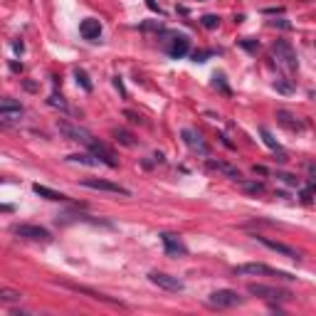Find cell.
<instances>
[{
    "instance_id": "21",
    "label": "cell",
    "mask_w": 316,
    "mask_h": 316,
    "mask_svg": "<svg viewBox=\"0 0 316 316\" xmlns=\"http://www.w3.org/2000/svg\"><path fill=\"white\" fill-rule=\"evenodd\" d=\"M260 134H262V139H265V144H267L269 148H274V151H279V144L274 141V136L269 134V129H267V126H260Z\"/></svg>"
},
{
    "instance_id": "14",
    "label": "cell",
    "mask_w": 316,
    "mask_h": 316,
    "mask_svg": "<svg viewBox=\"0 0 316 316\" xmlns=\"http://www.w3.org/2000/svg\"><path fill=\"white\" fill-rule=\"evenodd\" d=\"M79 32H82L84 40H99L101 37V23L94 20V18H87V20H82Z\"/></svg>"
},
{
    "instance_id": "24",
    "label": "cell",
    "mask_w": 316,
    "mask_h": 316,
    "mask_svg": "<svg viewBox=\"0 0 316 316\" xmlns=\"http://www.w3.org/2000/svg\"><path fill=\"white\" fill-rule=\"evenodd\" d=\"M203 25H205L208 30H215V27L220 25V18H218V15H203Z\"/></svg>"
},
{
    "instance_id": "12",
    "label": "cell",
    "mask_w": 316,
    "mask_h": 316,
    "mask_svg": "<svg viewBox=\"0 0 316 316\" xmlns=\"http://www.w3.org/2000/svg\"><path fill=\"white\" fill-rule=\"evenodd\" d=\"M257 242H262V244L269 247L272 252H277V255H284V257H289V260H299V257H301L294 247H289V244H284V242H277V240H269V237H260V235H257Z\"/></svg>"
},
{
    "instance_id": "29",
    "label": "cell",
    "mask_w": 316,
    "mask_h": 316,
    "mask_svg": "<svg viewBox=\"0 0 316 316\" xmlns=\"http://www.w3.org/2000/svg\"><path fill=\"white\" fill-rule=\"evenodd\" d=\"M274 87H277V89H279V92H284V94H289V92H292V87H289V84H282V82H279V79H277V82H274Z\"/></svg>"
},
{
    "instance_id": "10",
    "label": "cell",
    "mask_w": 316,
    "mask_h": 316,
    "mask_svg": "<svg viewBox=\"0 0 316 316\" xmlns=\"http://www.w3.org/2000/svg\"><path fill=\"white\" fill-rule=\"evenodd\" d=\"M23 106L15 101V99H3V104H0V119H3L5 123H13V121H20V116H23Z\"/></svg>"
},
{
    "instance_id": "13",
    "label": "cell",
    "mask_w": 316,
    "mask_h": 316,
    "mask_svg": "<svg viewBox=\"0 0 316 316\" xmlns=\"http://www.w3.org/2000/svg\"><path fill=\"white\" fill-rule=\"evenodd\" d=\"M183 141L188 144V146H191L193 151H200L203 156H208L210 153V148H208V144L200 139V134H195L193 129H183Z\"/></svg>"
},
{
    "instance_id": "30",
    "label": "cell",
    "mask_w": 316,
    "mask_h": 316,
    "mask_svg": "<svg viewBox=\"0 0 316 316\" xmlns=\"http://www.w3.org/2000/svg\"><path fill=\"white\" fill-rule=\"evenodd\" d=\"M272 25H274V27L279 25V27H284V30H289V27H292V25H289L287 20H272Z\"/></svg>"
},
{
    "instance_id": "25",
    "label": "cell",
    "mask_w": 316,
    "mask_h": 316,
    "mask_svg": "<svg viewBox=\"0 0 316 316\" xmlns=\"http://www.w3.org/2000/svg\"><path fill=\"white\" fill-rule=\"evenodd\" d=\"M49 106H59L62 111H67V101L62 99V97H57V94H52V97H49Z\"/></svg>"
},
{
    "instance_id": "1",
    "label": "cell",
    "mask_w": 316,
    "mask_h": 316,
    "mask_svg": "<svg viewBox=\"0 0 316 316\" xmlns=\"http://www.w3.org/2000/svg\"><path fill=\"white\" fill-rule=\"evenodd\" d=\"M235 274H244V277H277V279H296V277H292L289 272L274 269V267L262 265V262H244V265H237V267H235Z\"/></svg>"
},
{
    "instance_id": "23",
    "label": "cell",
    "mask_w": 316,
    "mask_h": 316,
    "mask_svg": "<svg viewBox=\"0 0 316 316\" xmlns=\"http://www.w3.org/2000/svg\"><path fill=\"white\" fill-rule=\"evenodd\" d=\"M114 136H116V139H119L123 146H134V139H131V134H126V131H119V129H116V131H114Z\"/></svg>"
},
{
    "instance_id": "5",
    "label": "cell",
    "mask_w": 316,
    "mask_h": 316,
    "mask_svg": "<svg viewBox=\"0 0 316 316\" xmlns=\"http://www.w3.org/2000/svg\"><path fill=\"white\" fill-rule=\"evenodd\" d=\"M274 54H277V59L282 62V65L292 72V70H296V52H294V47L287 42V40H277L274 42Z\"/></svg>"
},
{
    "instance_id": "8",
    "label": "cell",
    "mask_w": 316,
    "mask_h": 316,
    "mask_svg": "<svg viewBox=\"0 0 316 316\" xmlns=\"http://www.w3.org/2000/svg\"><path fill=\"white\" fill-rule=\"evenodd\" d=\"M84 188H92V191H104V193H114V195H131L129 188L123 185H116V183H109V180H82Z\"/></svg>"
},
{
    "instance_id": "15",
    "label": "cell",
    "mask_w": 316,
    "mask_h": 316,
    "mask_svg": "<svg viewBox=\"0 0 316 316\" xmlns=\"http://www.w3.org/2000/svg\"><path fill=\"white\" fill-rule=\"evenodd\" d=\"M188 52H191V42H188V37H183V35L173 37V42L168 45V54H170L173 59H180V57H185Z\"/></svg>"
},
{
    "instance_id": "11",
    "label": "cell",
    "mask_w": 316,
    "mask_h": 316,
    "mask_svg": "<svg viewBox=\"0 0 316 316\" xmlns=\"http://www.w3.org/2000/svg\"><path fill=\"white\" fill-rule=\"evenodd\" d=\"M161 242H163L166 255H170V257H178V255H185V252H188V247L183 244V240H180L178 235L163 232V235H161Z\"/></svg>"
},
{
    "instance_id": "16",
    "label": "cell",
    "mask_w": 316,
    "mask_h": 316,
    "mask_svg": "<svg viewBox=\"0 0 316 316\" xmlns=\"http://www.w3.org/2000/svg\"><path fill=\"white\" fill-rule=\"evenodd\" d=\"M277 121H279L282 126H287L289 131H301V129H304V123L296 121V116H294L292 111H287V109H279V111H277Z\"/></svg>"
},
{
    "instance_id": "28",
    "label": "cell",
    "mask_w": 316,
    "mask_h": 316,
    "mask_svg": "<svg viewBox=\"0 0 316 316\" xmlns=\"http://www.w3.org/2000/svg\"><path fill=\"white\" fill-rule=\"evenodd\" d=\"M146 5H148V8L153 10V13H158V15H163V10L158 8V3H156V0H146Z\"/></svg>"
},
{
    "instance_id": "9",
    "label": "cell",
    "mask_w": 316,
    "mask_h": 316,
    "mask_svg": "<svg viewBox=\"0 0 316 316\" xmlns=\"http://www.w3.org/2000/svg\"><path fill=\"white\" fill-rule=\"evenodd\" d=\"M13 235L25 237V240H49V232L40 225H13Z\"/></svg>"
},
{
    "instance_id": "31",
    "label": "cell",
    "mask_w": 316,
    "mask_h": 316,
    "mask_svg": "<svg viewBox=\"0 0 316 316\" xmlns=\"http://www.w3.org/2000/svg\"><path fill=\"white\" fill-rule=\"evenodd\" d=\"M210 52H195L193 57H195V62H205V57H208Z\"/></svg>"
},
{
    "instance_id": "17",
    "label": "cell",
    "mask_w": 316,
    "mask_h": 316,
    "mask_svg": "<svg viewBox=\"0 0 316 316\" xmlns=\"http://www.w3.org/2000/svg\"><path fill=\"white\" fill-rule=\"evenodd\" d=\"M208 166H210V168H215V170H220V173H225L230 180H242V173H240L235 166L225 163V161H208Z\"/></svg>"
},
{
    "instance_id": "6",
    "label": "cell",
    "mask_w": 316,
    "mask_h": 316,
    "mask_svg": "<svg viewBox=\"0 0 316 316\" xmlns=\"http://www.w3.org/2000/svg\"><path fill=\"white\" fill-rule=\"evenodd\" d=\"M87 146L92 148V156H97V158H99V163H104V166H109V168H116V166H119L116 153H114L106 144H101V141H94V139H92Z\"/></svg>"
},
{
    "instance_id": "22",
    "label": "cell",
    "mask_w": 316,
    "mask_h": 316,
    "mask_svg": "<svg viewBox=\"0 0 316 316\" xmlns=\"http://www.w3.org/2000/svg\"><path fill=\"white\" fill-rule=\"evenodd\" d=\"M74 77H77V82L84 87V92H92V82H89V77H87V72H82V70H77L74 72Z\"/></svg>"
},
{
    "instance_id": "32",
    "label": "cell",
    "mask_w": 316,
    "mask_h": 316,
    "mask_svg": "<svg viewBox=\"0 0 316 316\" xmlns=\"http://www.w3.org/2000/svg\"><path fill=\"white\" fill-rule=\"evenodd\" d=\"M306 168H309V173H311V175H314V180H316V163H309Z\"/></svg>"
},
{
    "instance_id": "2",
    "label": "cell",
    "mask_w": 316,
    "mask_h": 316,
    "mask_svg": "<svg viewBox=\"0 0 316 316\" xmlns=\"http://www.w3.org/2000/svg\"><path fill=\"white\" fill-rule=\"evenodd\" d=\"M247 292L265 301H289L292 299L289 289H279V287H269V284H247Z\"/></svg>"
},
{
    "instance_id": "3",
    "label": "cell",
    "mask_w": 316,
    "mask_h": 316,
    "mask_svg": "<svg viewBox=\"0 0 316 316\" xmlns=\"http://www.w3.org/2000/svg\"><path fill=\"white\" fill-rule=\"evenodd\" d=\"M208 304L213 309H232V306H242L244 299L237 292H232V289H218V292H213L208 296Z\"/></svg>"
},
{
    "instance_id": "20",
    "label": "cell",
    "mask_w": 316,
    "mask_h": 316,
    "mask_svg": "<svg viewBox=\"0 0 316 316\" xmlns=\"http://www.w3.org/2000/svg\"><path fill=\"white\" fill-rule=\"evenodd\" d=\"M20 299H23V294L15 292V289H0V301L13 304V301H20Z\"/></svg>"
},
{
    "instance_id": "18",
    "label": "cell",
    "mask_w": 316,
    "mask_h": 316,
    "mask_svg": "<svg viewBox=\"0 0 316 316\" xmlns=\"http://www.w3.org/2000/svg\"><path fill=\"white\" fill-rule=\"evenodd\" d=\"M32 191H35L40 198H47V200H67V195H62V193L52 191V188H45V185H40V183L32 185Z\"/></svg>"
},
{
    "instance_id": "7",
    "label": "cell",
    "mask_w": 316,
    "mask_h": 316,
    "mask_svg": "<svg viewBox=\"0 0 316 316\" xmlns=\"http://www.w3.org/2000/svg\"><path fill=\"white\" fill-rule=\"evenodd\" d=\"M57 129H59V134H62V136H67V139H72V141H82V144H89V141H92L89 131L79 129V126H72V123H70V121H65V119H59V121H57Z\"/></svg>"
},
{
    "instance_id": "26",
    "label": "cell",
    "mask_w": 316,
    "mask_h": 316,
    "mask_svg": "<svg viewBox=\"0 0 316 316\" xmlns=\"http://www.w3.org/2000/svg\"><path fill=\"white\" fill-rule=\"evenodd\" d=\"M314 193H316V185H309V188H304V191H301V198H304V200H311Z\"/></svg>"
},
{
    "instance_id": "19",
    "label": "cell",
    "mask_w": 316,
    "mask_h": 316,
    "mask_svg": "<svg viewBox=\"0 0 316 316\" xmlns=\"http://www.w3.org/2000/svg\"><path fill=\"white\" fill-rule=\"evenodd\" d=\"M70 161L72 163H82V166H97L99 163V158L97 156H89V153H72Z\"/></svg>"
},
{
    "instance_id": "4",
    "label": "cell",
    "mask_w": 316,
    "mask_h": 316,
    "mask_svg": "<svg viewBox=\"0 0 316 316\" xmlns=\"http://www.w3.org/2000/svg\"><path fill=\"white\" fill-rule=\"evenodd\" d=\"M148 282L156 284L158 289H166V292H183V289H185V284H183L178 277H170V274H166V272H151V274H148Z\"/></svg>"
},
{
    "instance_id": "27",
    "label": "cell",
    "mask_w": 316,
    "mask_h": 316,
    "mask_svg": "<svg viewBox=\"0 0 316 316\" xmlns=\"http://www.w3.org/2000/svg\"><path fill=\"white\" fill-rule=\"evenodd\" d=\"M247 191H252V193H262V191H265V183H249Z\"/></svg>"
}]
</instances>
